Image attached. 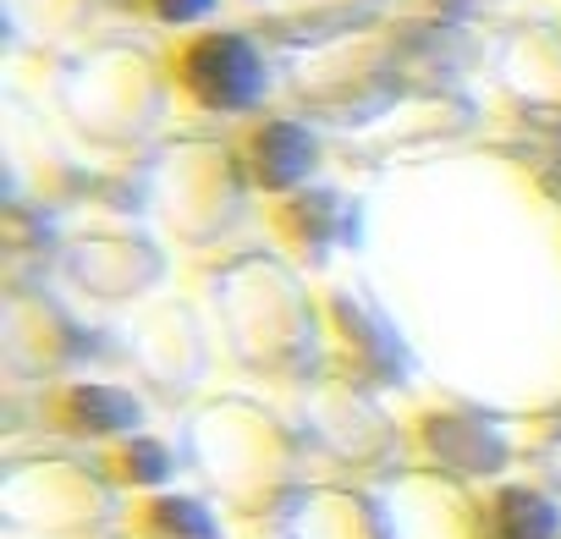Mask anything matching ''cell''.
I'll use <instances>...</instances> for the list:
<instances>
[{
  "mask_svg": "<svg viewBox=\"0 0 561 539\" xmlns=\"http://www.w3.org/2000/svg\"><path fill=\"white\" fill-rule=\"evenodd\" d=\"M182 72H187V89L204 105H242L259 89V61H253V50L242 39H204V45H193Z\"/></svg>",
  "mask_w": 561,
  "mask_h": 539,
  "instance_id": "obj_1",
  "label": "cell"
},
{
  "mask_svg": "<svg viewBox=\"0 0 561 539\" xmlns=\"http://www.w3.org/2000/svg\"><path fill=\"white\" fill-rule=\"evenodd\" d=\"M154 7L165 12V18H176V23H187V18H198L209 0H154Z\"/></svg>",
  "mask_w": 561,
  "mask_h": 539,
  "instance_id": "obj_2",
  "label": "cell"
}]
</instances>
